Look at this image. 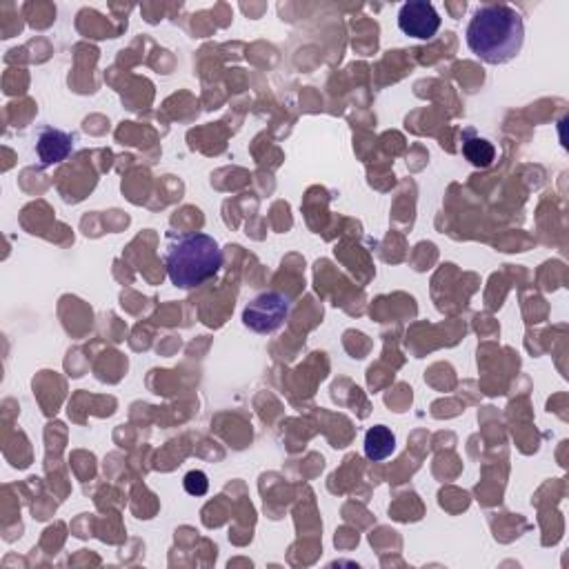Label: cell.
Returning a JSON list of instances; mask_svg holds the SVG:
<instances>
[{
    "instance_id": "obj_4",
    "label": "cell",
    "mask_w": 569,
    "mask_h": 569,
    "mask_svg": "<svg viewBox=\"0 0 569 569\" xmlns=\"http://www.w3.org/2000/svg\"><path fill=\"white\" fill-rule=\"evenodd\" d=\"M398 27L405 36H412L416 41H432L441 29V16L427 0H412L398 12Z\"/></svg>"
},
{
    "instance_id": "obj_1",
    "label": "cell",
    "mask_w": 569,
    "mask_h": 569,
    "mask_svg": "<svg viewBox=\"0 0 569 569\" xmlns=\"http://www.w3.org/2000/svg\"><path fill=\"white\" fill-rule=\"evenodd\" d=\"M525 23L516 7L489 3L478 7L467 25V45L489 65H505L521 54Z\"/></svg>"
},
{
    "instance_id": "obj_8",
    "label": "cell",
    "mask_w": 569,
    "mask_h": 569,
    "mask_svg": "<svg viewBox=\"0 0 569 569\" xmlns=\"http://www.w3.org/2000/svg\"><path fill=\"white\" fill-rule=\"evenodd\" d=\"M185 492L187 494H192V496H205L207 494V489H209V478L205 472H201V469H194V472H189L185 476Z\"/></svg>"
},
{
    "instance_id": "obj_7",
    "label": "cell",
    "mask_w": 569,
    "mask_h": 569,
    "mask_svg": "<svg viewBox=\"0 0 569 569\" xmlns=\"http://www.w3.org/2000/svg\"><path fill=\"white\" fill-rule=\"evenodd\" d=\"M463 156L467 158L469 163H472L474 167H489L494 163V158H496V149L494 145L485 141V138H478V136H469L463 141Z\"/></svg>"
},
{
    "instance_id": "obj_3",
    "label": "cell",
    "mask_w": 569,
    "mask_h": 569,
    "mask_svg": "<svg viewBox=\"0 0 569 569\" xmlns=\"http://www.w3.org/2000/svg\"><path fill=\"white\" fill-rule=\"evenodd\" d=\"M292 312V303L281 292H263L245 307L243 323L256 334H274L281 329Z\"/></svg>"
},
{
    "instance_id": "obj_6",
    "label": "cell",
    "mask_w": 569,
    "mask_h": 569,
    "mask_svg": "<svg viewBox=\"0 0 569 569\" xmlns=\"http://www.w3.org/2000/svg\"><path fill=\"white\" fill-rule=\"evenodd\" d=\"M394 449H396V436L389 427L376 425L365 434V456L369 461L381 463L394 454Z\"/></svg>"
},
{
    "instance_id": "obj_2",
    "label": "cell",
    "mask_w": 569,
    "mask_h": 569,
    "mask_svg": "<svg viewBox=\"0 0 569 569\" xmlns=\"http://www.w3.org/2000/svg\"><path fill=\"white\" fill-rule=\"evenodd\" d=\"M165 267L172 285L194 289L218 274L223 267V252L212 236L201 232L169 236Z\"/></svg>"
},
{
    "instance_id": "obj_5",
    "label": "cell",
    "mask_w": 569,
    "mask_h": 569,
    "mask_svg": "<svg viewBox=\"0 0 569 569\" xmlns=\"http://www.w3.org/2000/svg\"><path fill=\"white\" fill-rule=\"evenodd\" d=\"M74 152V138L72 134L61 132V129L45 127L41 134H38L36 141V154L41 158L43 167H52L67 161V156Z\"/></svg>"
}]
</instances>
